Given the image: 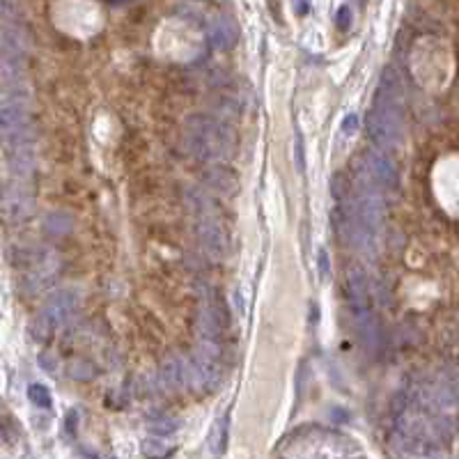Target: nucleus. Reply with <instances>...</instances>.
<instances>
[{"label":"nucleus","mask_w":459,"mask_h":459,"mask_svg":"<svg viewBox=\"0 0 459 459\" xmlns=\"http://www.w3.org/2000/svg\"><path fill=\"white\" fill-rule=\"evenodd\" d=\"M367 131L381 149L395 147L402 140V97L393 72H383L376 87L374 106L367 113Z\"/></svg>","instance_id":"nucleus-1"},{"label":"nucleus","mask_w":459,"mask_h":459,"mask_svg":"<svg viewBox=\"0 0 459 459\" xmlns=\"http://www.w3.org/2000/svg\"><path fill=\"white\" fill-rule=\"evenodd\" d=\"M184 140L189 154L200 161H223L235 149V136L230 129L204 113L191 115L186 120Z\"/></svg>","instance_id":"nucleus-2"},{"label":"nucleus","mask_w":459,"mask_h":459,"mask_svg":"<svg viewBox=\"0 0 459 459\" xmlns=\"http://www.w3.org/2000/svg\"><path fill=\"white\" fill-rule=\"evenodd\" d=\"M78 306V297L72 290H60L53 297L46 301V306L42 308V312L37 314L35 321H32V335L37 340H46L51 338L58 328H63L70 317L74 314Z\"/></svg>","instance_id":"nucleus-3"},{"label":"nucleus","mask_w":459,"mask_h":459,"mask_svg":"<svg viewBox=\"0 0 459 459\" xmlns=\"http://www.w3.org/2000/svg\"><path fill=\"white\" fill-rule=\"evenodd\" d=\"M223 379V370L218 363V345L202 342L186 363V381L198 390H216Z\"/></svg>","instance_id":"nucleus-4"},{"label":"nucleus","mask_w":459,"mask_h":459,"mask_svg":"<svg viewBox=\"0 0 459 459\" xmlns=\"http://www.w3.org/2000/svg\"><path fill=\"white\" fill-rule=\"evenodd\" d=\"M0 140L12 145L30 140V118L25 108L14 101H0Z\"/></svg>","instance_id":"nucleus-5"},{"label":"nucleus","mask_w":459,"mask_h":459,"mask_svg":"<svg viewBox=\"0 0 459 459\" xmlns=\"http://www.w3.org/2000/svg\"><path fill=\"white\" fill-rule=\"evenodd\" d=\"M32 214V198L23 186H12L0 198V216L10 225L25 221Z\"/></svg>","instance_id":"nucleus-6"},{"label":"nucleus","mask_w":459,"mask_h":459,"mask_svg":"<svg viewBox=\"0 0 459 459\" xmlns=\"http://www.w3.org/2000/svg\"><path fill=\"white\" fill-rule=\"evenodd\" d=\"M225 326H228V312H225L223 303L216 299L209 301L200 312V331H202L204 342L218 345V338L223 335Z\"/></svg>","instance_id":"nucleus-7"},{"label":"nucleus","mask_w":459,"mask_h":459,"mask_svg":"<svg viewBox=\"0 0 459 459\" xmlns=\"http://www.w3.org/2000/svg\"><path fill=\"white\" fill-rule=\"evenodd\" d=\"M347 294H349V303L354 308V314L361 317V314L370 312V287L367 278L361 269H349L347 273Z\"/></svg>","instance_id":"nucleus-8"},{"label":"nucleus","mask_w":459,"mask_h":459,"mask_svg":"<svg viewBox=\"0 0 459 459\" xmlns=\"http://www.w3.org/2000/svg\"><path fill=\"white\" fill-rule=\"evenodd\" d=\"M367 161H370V175L374 177L376 184H383V186L393 189L397 186V168L393 159L383 152V149H367Z\"/></svg>","instance_id":"nucleus-9"},{"label":"nucleus","mask_w":459,"mask_h":459,"mask_svg":"<svg viewBox=\"0 0 459 459\" xmlns=\"http://www.w3.org/2000/svg\"><path fill=\"white\" fill-rule=\"evenodd\" d=\"M198 237H200L202 246L211 255L216 257L225 255V248H228V244H225V232L211 216H200V221H198Z\"/></svg>","instance_id":"nucleus-10"},{"label":"nucleus","mask_w":459,"mask_h":459,"mask_svg":"<svg viewBox=\"0 0 459 459\" xmlns=\"http://www.w3.org/2000/svg\"><path fill=\"white\" fill-rule=\"evenodd\" d=\"M204 182L209 184L211 189L218 191L223 195H235L239 186V177L232 168L228 166H209L204 170Z\"/></svg>","instance_id":"nucleus-11"},{"label":"nucleus","mask_w":459,"mask_h":459,"mask_svg":"<svg viewBox=\"0 0 459 459\" xmlns=\"http://www.w3.org/2000/svg\"><path fill=\"white\" fill-rule=\"evenodd\" d=\"M10 166L17 177H28L32 173V168H35V152L30 147V140L14 142V147L10 152Z\"/></svg>","instance_id":"nucleus-12"},{"label":"nucleus","mask_w":459,"mask_h":459,"mask_svg":"<svg viewBox=\"0 0 459 459\" xmlns=\"http://www.w3.org/2000/svg\"><path fill=\"white\" fill-rule=\"evenodd\" d=\"M211 44L221 51H228L237 44V25L230 21V19H216L209 28Z\"/></svg>","instance_id":"nucleus-13"},{"label":"nucleus","mask_w":459,"mask_h":459,"mask_svg":"<svg viewBox=\"0 0 459 459\" xmlns=\"http://www.w3.org/2000/svg\"><path fill=\"white\" fill-rule=\"evenodd\" d=\"M161 381H163V386L170 390L182 388L184 383H186V363L182 359H177V356L168 359L161 367Z\"/></svg>","instance_id":"nucleus-14"},{"label":"nucleus","mask_w":459,"mask_h":459,"mask_svg":"<svg viewBox=\"0 0 459 459\" xmlns=\"http://www.w3.org/2000/svg\"><path fill=\"white\" fill-rule=\"evenodd\" d=\"M209 448L214 455H223L225 448H228V418H218V420L211 425Z\"/></svg>","instance_id":"nucleus-15"},{"label":"nucleus","mask_w":459,"mask_h":459,"mask_svg":"<svg viewBox=\"0 0 459 459\" xmlns=\"http://www.w3.org/2000/svg\"><path fill=\"white\" fill-rule=\"evenodd\" d=\"M28 397L35 407H42V409H51V404H53L49 388H46L44 383H32V386L28 388Z\"/></svg>","instance_id":"nucleus-16"},{"label":"nucleus","mask_w":459,"mask_h":459,"mask_svg":"<svg viewBox=\"0 0 459 459\" xmlns=\"http://www.w3.org/2000/svg\"><path fill=\"white\" fill-rule=\"evenodd\" d=\"M149 429L156 436H170L177 431V420H173V418H156V420L149 423Z\"/></svg>","instance_id":"nucleus-17"},{"label":"nucleus","mask_w":459,"mask_h":459,"mask_svg":"<svg viewBox=\"0 0 459 459\" xmlns=\"http://www.w3.org/2000/svg\"><path fill=\"white\" fill-rule=\"evenodd\" d=\"M19 0H0V19H10L17 14Z\"/></svg>","instance_id":"nucleus-18"},{"label":"nucleus","mask_w":459,"mask_h":459,"mask_svg":"<svg viewBox=\"0 0 459 459\" xmlns=\"http://www.w3.org/2000/svg\"><path fill=\"white\" fill-rule=\"evenodd\" d=\"M335 19H338V28H340V30H347L349 25H352V10H349L347 5H342V8L338 10V17H335Z\"/></svg>","instance_id":"nucleus-19"},{"label":"nucleus","mask_w":459,"mask_h":459,"mask_svg":"<svg viewBox=\"0 0 459 459\" xmlns=\"http://www.w3.org/2000/svg\"><path fill=\"white\" fill-rule=\"evenodd\" d=\"M39 365H42L46 372H56L60 363H58V359H53L49 352H44V354H39Z\"/></svg>","instance_id":"nucleus-20"},{"label":"nucleus","mask_w":459,"mask_h":459,"mask_svg":"<svg viewBox=\"0 0 459 459\" xmlns=\"http://www.w3.org/2000/svg\"><path fill=\"white\" fill-rule=\"evenodd\" d=\"M297 166L303 173L306 170V149H303V136L297 134Z\"/></svg>","instance_id":"nucleus-21"},{"label":"nucleus","mask_w":459,"mask_h":459,"mask_svg":"<svg viewBox=\"0 0 459 459\" xmlns=\"http://www.w3.org/2000/svg\"><path fill=\"white\" fill-rule=\"evenodd\" d=\"M159 441H147L145 443V455H152V457H161V455H168L166 448H159Z\"/></svg>","instance_id":"nucleus-22"},{"label":"nucleus","mask_w":459,"mask_h":459,"mask_svg":"<svg viewBox=\"0 0 459 459\" xmlns=\"http://www.w3.org/2000/svg\"><path fill=\"white\" fill-rule=\"evenodd\" d=\"M356 129H359V118L352 113V115H347L345 120H342V131L345 134H354Z\"/></svg>","instance_id":"nucleus-23"},{"label":"nucleus","mask_w":459,"mask_h":459,"mask_svg":"<svg viewBox=\"0 0 459 459\" xmlns=\"http://www.w3.org/2000/svg\"><path fill=\"white\" fill-rule=\"evenodd\" d=\"M317 262H319V276H321V278H328V253H326L324 248L319 250V259H317Z\"/></svg>","instance_id":"nucleus-24"},{"label":"nucleus","mask_w":459,"mask_h":459,"mask_svg":"<svg viewBox=\"0 0 459 459\" xmlns=\"http://www.w3.org/2000/svg\"><path fill=\"white\" fill-rule=\"evenodd\" d=\"M308 8H310V0H294V10H297L299 17H303Z\"/></svg>","instance_id":"nucleus-25"}]
</instances>
